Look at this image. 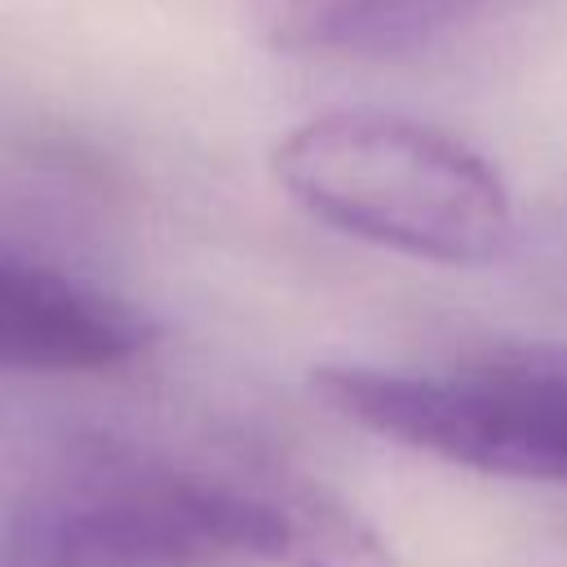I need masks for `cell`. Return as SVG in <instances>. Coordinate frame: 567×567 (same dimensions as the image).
I'll return each mask as SVG.
<instances>
[{
  "mask_svg": "<svg viewBox=\"0 0 567 567\" xmlns=\"http://www.w3.org/2000/svg\"><path fill=\"white\" fill-rule=\"evenodd\" d=\"M270 168L315 221L412 261L492 266L518 235L492 159L399 111H319L275 142Z\"/></svg>",
  "mask_w": 567,
  "mask_h": 567,
  "instance_id": "1",
  "label": "cell"
},
{
  "mask_svg": "<svg viewBox=\"0 0 567 567\" xmlns=\"http://www.w3.org/2000/svg\"><path fill=\"white\" fill-rule=\"evenodd\" d=\"M31 532L239 567H394L390 545L346 501L279 465H106L58 496Z\"/></svg>",
  "mask_w": 567,
  "mask_h": 567,
  "instance_id": "2",
  "label": "cell"
},
{
  "mask_svg": "<svg viewBox=\"0 0 567 567\" xmlns=\"http://www.w3.org/2000/svg\"><path fill=\"white\" fill-rule=\"evenodd\" d=\"M315 399L408 452L567 487V346H501L456 368L323 363Z\"/></svg>",
  "mask_w": 567,
  "mask_h": 567,
  "instance_id": "3",
  "label": "cell"
},
{
  "mask_svg": "<svg viewBox=\"0 0 567 567\" xmlns=\"http://www.w3.org/2000/svg\"><path fill=\"white\" fill-rule=\"evenodd\" d=\"M155 323L124 297L0 244V377H66L133 363Z\"/></svg>",
  "mask_w": 567,
  "mask_h": 567,
  "instance_id": "4",
  "label": "cell"
},
{
  "mask_svg": "<svg viewBox=\"0 0 567 567\" xmlns=\"http://www.w3.org/2000/svg\"><path fill=\"white\" fill-rule=\"evenodd\" d=\"M385 0H248L252 31L275 53L350 49Z\"/></svg>",
  "mask_w": 567,
  "mask_h": 567,
  "instance_id": "5",
  "label": "cell"
},
{
  "mask_svg": "<svg viewBox=\"0 0 567 567\" xmlns=\"http://www.w3.org/2000/svg\"><path fill=\"white\" fill-rule=\"evenodd\" d=\"M487 0H385V9L350 44L354 53H408L434 44L456 22L474 18Z\"/></svg>",
  "mask_w": 567,
  "mask_h": 567,
  "instance_id": "6",
  "label": "cell"
}]
</instances>
